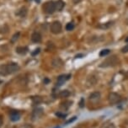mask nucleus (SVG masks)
Listing matches in <instances>:
<instances>
[{
    "label": "nucleus",
    "mask_w": 128,
    "mask_h": 128,
    "mask_svg": "<svg viewBox=\"0 0 128 128\" xmlns=\"http://www.w3.org/2000/svg\"><path fill=\"white\" fill-rule=\"evenodd\" d=\"M20 70V66L17 63H8L6 65L0 66V75L7 76V75L13 74Z\"/></svg>",
    "instance_id": "f257e3e1"
},
{
    "label": "nucleus",
    "mask_w": 128,
    "mask_h": 128,
    "mask_svg": "<svg viewBox=\"0 0 128 128\" xmlns=\"http://www.w3.org/2000/svg\"><path fill=\"white\" fill-rule=\"evenodd\" d=\"M119 62V59L116 58V56H111L110 58H106L104 62H102L100 64V68H109V67H114L117 65Z\"/></svg>",
    "instance_id": "f03ea898"
},
{
    "label": "nucleus",
    "mask_w": 128,
    "mask_h": 128,
    "mask_svg": "<svg viewBox=\"0 0 128 128\" xmlns=\"http://www.w3.org/2000/svg\"><path fill=\"white\" fill-rule=\"evenodd\" d=\"M43 11L47 14H52L56 11V6H55L54 1H47L43 4L42 6Z\"/></svg>",
    "instance_id": "7ed1b4c3"
},
{
    "label": "nucleus",
    "mask_w": 128,
    "mask_h": 128,
    "mask_svg": "<svg viewBox=\"0 0 128 128\" xmlns=\"http://www.w3.org/2000/svg\"><path fill=\"white\" fill-rule=\"evenodd\" d=\"M50 30L54 35H58L62 31V24L59 21H54L51 24Z\"/></svg>",
    "instance_id": "20e7f679"
},
{
    "label": "nucleus",
    "mask_w": 128,
    "mask_h": 128,
    "mask_svg": "<svg viewBox=\"0 0 128 128\" xmlns=\"http://www.w3.org/2000/svg\"><path fill=\"white\" fill-rule=\"evenodd\" d=\"M43 113H44V110L42 107H37V108L34 109L31 113L32 120H37L43 116Z\"/></svg>",
    "instance_id": "39448f33"
},
{
    "label": "nucleus",
    "mask_w": 128,
    "mask_h": 128,
    "mask_svg": "<svg viewBox=\"0 0 128 128\" xmlns=\"http://www.w3.org/2000/svg\"><path fill=\"white\" fill-rule=\"evenodd\" d=\"M120 99H122V98H120V95L116 93H110L108 96V100L110 104H117V103L120 100Z\"/></svg>",
    "instance_id": "423d86ee"
},
{
    "label": "nucleus",
    "mask_w": 128,
    "mask_h": 128,
    "mask_svg": "<svg viewBox=\"0 0 128 128\" xmlns=\"http://www.w3.org/2000/svg\"><path fill=\"white\" fill-rule=\"evenodd\" d=\"M71 75L70 74H62V75H60L58 78V80H56V85L58 86H62V84H64L67 80H68L70 78Z\"/></svg>",
    "instance_id": "0eeeda50"
},
{
    "label": "nucleus",
    "mask_w": 128,
    "mask_h": 128,
    "mask_svg": "<svg viewBox=\"0 0 128 128\" xmlns=\"http://www.w3.org/2000/svg\"><path fill=\"white\" fill-rule=\"evenodd\" d=\"M100 97H101L100 93L98 92V91H96V92H93L92 94H90V96H88V100H90V101H91V102L96 103L100 100Z\"/></svg>",
    "instance_id": "6e6552de"
},
{
    "label": "nucleus",
    "mask_w": 128,
    "mask_h": 128,
    "mask_svg": "<svg viewBox=\"0 0 128 128\" xmlns=\"http://www.w3.org/2000/svg\"><path fill=\"white\" fill-rule=\"evenodd\" d=\"M31 40L34 43H39L42 42V36L39 32H34L31 35Z\"/></svg>",
    "instance_id": "1a4fd4ad"
},
{
    "label": "nucleus",
    "mask_w": 128,
    "mask_h": 128,
    "mask_svg": "<svg viewBox=\"0 0 128 128\" xmlns=\"http://www.w3.org/2000/svg\"><path fill=\"white\" fill-rule=\"evenodd\" d=\"M52 67L55 68H60L63 66V62L59 58H55L52 60Z\"/></svg>",
    "instance_id": "9d476101"
},
{
    "label": "nucleus",
    "mask_w": 128,
    "mask_h": 128,
    "mask_svg": "<svg viewBox=\"0 0 128 128\" xmlns=\"http://www.w3.org/2000/svg\"><path fill=\"white\" fill-rule=\"evenodd\" d=\"M72 104V101H70V100H65V101L62 102L60 104V108L62 110H67L71 107Z\"/></svg>",
    "instance_id": "9b49d317"
},
{
    "label": "nucleus",
    "mask_w": 128,
    "mask_h": 128,
    "mask_svg": "<svg viewBox=\"0 0 128 128\" xmlns=\"http://www.w3.org/2000/svg\"><path fill=\"white\" fill-rule=\"evenodd\" d=\"M10 117L12 122H17V120H19L20 119V114L18 111H11Z\"/></svg>",
    "instance_id": "f8f14e48"
},
{
    "label": "nucleus",
    "mask_w": 128,
    "mask_h": 128,
    "mask_svg": "<svg viewBox=\"0 0 128 128\" xmlns=\"http://www.w3.org/2000/svg\"><path fill=\"white\" fill-rule=\"evenodd\" d=\"M55 6H56V11H62L65 6V4L62 0H58L55 2Z\"/></svg>",
    "instance_id": "ddd939ff"
},
{
    "label": "nucleus",
    "mask_w": 128,
    "mask_h": 128,
    "mask_svg": "<svg viewBox=\"0 0 128 128\" xmlns=\"http://www.w3.org/2000/svg\"><path fill=\"white\" fill-rule=\"evenodd\" d=\"M15 14L18 16H20V17H26L27 14V8L26 7H22L21 8H20V10L15 13Z\"/></svg>",
    "instance_id": "4468645a"
},
{
    "label": "nucleus",
    "mask_w": 128,
    "mask_h": 128,
    "mask_svg": "<svg viewBox=\"0 0 128 128\" xmlns=\"http://www.w3.org/2000/svg\"><path fill=\"white\" fill-rule=\"evenodd\" d=\"M28 47L26 46H18L16 48V52L20 55H24L28 52Z\"/></svg>",
    "instance_id": "2eb2a0df"
},
{
    "label": "nucleus",
    "mask_w": 128,
    "mask_h": 128,
    "mask_svg": "<svg viewBox=\"0 0 128 128\" xmlns=\"http://www.w3.org/2000/svg\"><path fill=\"white\" fill-rule=\"evenodd\" d=\"M97 78L94 77V76H91L88 78V81H87V84L88 86H94V84L97 83Z\"/></svg>",
    "instance_id": "dca6fc26"
},
{
    "label": "nucleus",
    "mask_w": 128,
    "mask_h": 128,
    "mask_svg": "<svg viewBox=\"0 0 128 128\" xmlns=\"http://www.w3.org/2000/svg\"><path fill=\"white\" fill-rule=\"evenodd\" d=\"M70 94H71V93L69 91L67 90H64L60 91V93L58 94V96L60 98H68V96H70Z\"/></svg>",
    "instance_id": "f3484780"
},
{
    "label": "nucleus",
    "mask_w": 128,
    "mask_h": 128,
    "mask_svg": "<svg viewBox=\"0 0 128 128\" xmlns=\"http://www.w3.org/2000/svg\"><path fill=\"white\" fill-rule=\"evenodd\" d=\"M20 32H17V33H15L14 35L12 37H11V39H10V42L11 43H15L16 42H17V40L19 39V37H20Z\"/></svg>",
    "instance_id": "a211bd4d"
},
{
    "label": "nucleus",
    "mask_w": 128,
    "mask_h": 128,
    "mask_svg": "<svg viewBox=\"0 0 128 128\" xmlns=\"http://www.w3.org/2000/svg\"><path fill=\"white\" fill-rule=\"evenodd\" d=\"M32 101L35 104H38L42 102V99L40 97H33L32 98Z\"/></svg>",
    "instance_id": "6ab92c4d"
},
{
    "label": "nucleus",
    "mask_w": 128,
    "mask_h": 128,
    "mask_svg": "<svg viewBox=\"0 0 128 128\" xmlns=\"http://www.w3.org/2000/svg\"><path fill=\"white\" fill-rule=\"evenodd\" d=\"M74 29V24L72 22H69L67 24V26H66V30L68 31H71L72 30Z\"/></svg>",
    "instance_id": "aec40b11"
},
{
    "label": "nucleus",
    "mask_w": 128,
    "mask_h": 128,
    "mask_svg": "<svg viewBox=\"0 0 128 128\" xmlns=\"http://www.w3.org/2000/svg\"><path fill=\"white\" fill-rule=\"evenodd\" d=\"M110 50H109V49L102 50V51H100V56H106L108 54H110Z\"/></svg>",
    "instance_id": "412c9836"
},
{
    "label": "nucleus",
    "mask_w": 128,
    "mask_h": 128,
    "mask_svg": "<svg viewBox=\"0 0 128 128\" xmlns=\"http://www.w3.org/2000/svg\"><path fill=\"white\" fill-rule=\"evenodd\" d=\"M110 26H112V22H109V23H106V24H101V26H100L99 27L100 28H102V29H107V28H109Z\"/></svg>",
    "instance_id": "4be33fe9"
},
{
    "label": "nucleus",
    "mask_w": 128,
    "mask_h": 128,
    "mask_svg": "<svg viewBox=\"0 0 128 128\" xmlns=\"http://www.w3.org/2000/svg\"><path fill=\"white\" fill-rule=\"evenodd\" d=\"M122 52H123V53H126V52H128V44L126 45L125 46H123L122 48Z\"/></svg>",
    "instance_id": "5701e85b"
},
{
    "label": "nucleus",
    "mask_w": 128,
    "mask_h": 128,
    "mask_svg": "<svg viewBox=\"0 0 128 128\" xmlns=\"http://www.w3.org/2000/svg\"><path fill=\"white\" fill-rule=\"evenodd\" d=\"M20 128H33V126L30 124H24V125L21 126Z\"/></svg>",
    "instance_id": "b1692460"
},
{
    "label": "nucleus",
    "mask_w": 128,
    "mask_h": 128,
    "mask_svg": "<svg viewBox=\"0 0 128 128\" xmlns=\"http://www.w3.org/2000/svg\"><path fill=\"white\" fill-rule=\"evenodd\" d=\"M76 119H77V117H76V116H74V117H72V119H70V120H68V122H66V125L69 124V123H72V122H74V120H76Z\"/></svg>",
    "instance_id": "393cba45"
},
{
    "label": "nucleus",
    "mask_w": 128,
    "mask_h": 128,
    "mask_svg": "<svg viewBox=\"0 0 128 128\" xmlns=\"http://www.w3.org/2000/svg\"><path fill=\"white\" fill-rule=\"evenodd\" d=\"M40 48H37V49H36V50H35V52H32V56H36V55H37V54L39 53V52H40Z\"/></svg>",
    "instance_id": "a878e982"
},
{
    "label": "nucleus",
    "mask_w": 128,
    "mask_h": 128,
    "mask_svg": "<svg viewBox=\"0 0 128 128\" xmlns=\"http://www.w3.org/2000/svg\"><path fill=\"white\" fill-rule=\"evenodd\" d=\"M56 116H59V117H61V118H65L66 116H67V115H65V114H61V113H56Z\"/></svg>",
    "instance_id": "bb28decb"
},
{
    "label": "nucleus",
    "mask_w": 128,
    "mask_h": 128,
    "mask_svg": "<svg viewBox=\"0 0 128 128\" xmlns=\"http://www.w3.org/2000/svg\"><path fill=\"white\" fill-rule=\"evenodd\" d=\"M79 106L81 107V108H83V107H84V100L82 98L81 100H80V103H79Z\"/></svg>",
    "instance_id": "cd10ccee"
},
{
    "label": "nucleus",
    "mask_w": 128,
    "mask_h": 128,
    "mask_svg": "<svg viewBox=\"0 0 128 128\" xmlns=\"http://www.w3.org/2000/svg\"><path fill=\"white\" fill-rule=\"evenodd\" d=\"M82 56H84L83 54H78V55H77V56H75V58H81Z\"/></svg>",
    "instance_id": "c85d7f7f"
},
{
    "label": "nucleus",
    "mask_w": 128,
    "mask_h": 128,
    "mask_svg": "<svg viewBox=\"0 0 128 128\" xmlns=\"http://www.w3.org/2000/svg\"><path fill=\"white\" fill-rule=\"evenodd\" d=\"M2 125H3V119L0 117V127L2 126Z\"/></svg>",
    "instance_id": "c756f323"
},
{
    "label": "nucleus",
    "mask_w": 128,
    "mask_h": 128,
    "mask_svg": "<svg viewBox=\"0 0 128 128\" xmlns=\"http://www.w3.org/2000/svg\"><path fill=\"white\" fill-rule=\"evenodd\" d=\"M44 82L46 84H47V83H49V79H47V78H46L45 80H44Z\"/></svg>",
    "instance_id": "7c9ffc66"
},
{
    "label": "nucleus",
    "mask_w": 128,
    "mask_h": 128,
    "mask_svg": "<svg viewBox=\"0 0 128 128\" xmlns=\"http://www.w3.org/2000/svg\"><path fill=\"white\" fill-rule=\"evenodd\" d=\"M125 42H127V43H128V37H127V38H126V40H125Z\"/></svg>",
    "instance_id": "2f4dec72"
},
{
    "label": "nucleus",
    "mask_w": 128,
    "mask_h": 128,
    "mask_svg": "<svg viewBox=\"0 0 128 128\" xmlns=\"http://www.w3.org/2000/svg\"><path fill=\"white\" fill-rule=\"evenodd\" d=\"M56 128H61V127H56Z\"/></svg>",
    "instance_id": "473e14b6"
}]
</instances>
